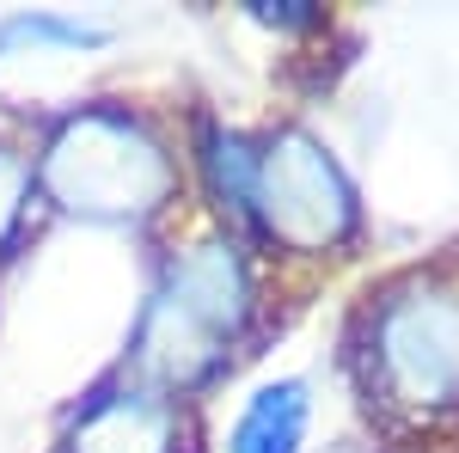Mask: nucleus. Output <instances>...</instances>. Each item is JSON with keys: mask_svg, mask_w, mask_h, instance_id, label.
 I'll list each match as a JSON object with an SVG mask.
<instances>
[{"mask_svg": "<svg viewBox=\"0 0 459 453\" xmlns=\"http://www.w3.org/2000/svg\"><path fill=\"white\" fill-rule=\"evenodd\" d=\"M74 453H172V411L153 392H110L80 417Z\"/></svg>", "mask_w": 459, "mask_h": 453, "instance_id": "39448f33", "label": "nucleus"}, {"mask_svg": "<svg viewBox=\"0 0 459 453\" xmlns=\"http://www.w3.org/2000/svg\"><path fill=\"white\" fill-rule=\"evenodd\" d=\"M257 221L294 251H325L355 227V190L313 135L282 129L257 153Z\"/></svg>", "mask_w": 459, "mask_h": 453, "instance_id": "7ed1b4c3", "label": "nucleus"}, {"mask_svg": "<svg viewBox=\"0 0 459 453\" xmlns=\"http://www.w3.org/2000/svg\"><path fill=\"white\" fill-rule=\"evenodd\" d=\"M31 160L19 153V147H6L0 141V245L19 233V221H25V209H31Z\"/></svg>", "mask_w": 459, "mask_h": 453, "instance_id": "1a4fd4ad", "label": "nucleus"}, {"mask_svg": "<svg viewBox=\"0 0 459 453\" xmlns=\"http://www.w3.org/2000/svg\"><path fill=\"white\" fill-rule=\"evenodd\" d=\"M300 435H307V386L276 380L251 392L246 417L233 423L227 453H300Z\"/></svg>", "mask_w": 459, "mask_h": 453, "instance_id": "423d86ee", "label": "nucleus"}, {"mask_svg": "<svg viewBox=\"0 0 459 453\" xmlns=\"http://www.w3.org/2000/svg\"><path fill=\"white\" fill-rule=\"evenodd\" d=\"M374 368L398 405H454L459 398V307L447 294H404L374 318Z\"/></svg>", "mask_w": 459, "mask_h": 453, "instance_id": "20e7f679", "label": "nucleus"}, {"mask_svg": "<svg viewBox=\"0 0 459 453\" xmlns=\"http://www.w3.org/2000/svg\"><path fill=\"white\" fill-rule=\"evenodd\" d=\"M105 25H92V19H68V13H13V19H0V56H13V49H92V43H105Z\"/></svg>", "mask_w": 459, "mask_h": 453, "instance_id": "6e6552de", "label": "nucleus"}, {"mask_svg": "<svg viewBox=\"0 0 459 453\" xmlns=\"http://www.w3.org/2000/svg\"><path fill=\"white\" fill-rule=\"evenodd\" d=\"M43 190L68 214L86 221H142L166 203L172 190V160L160 135L129 110H74L56 123L37 160Z\"/></svg>", "mask_w": 459, "mask_h": 453, "instance_id": "f257e3e1", "label": "nucleus"}, {"mask_svg": "<svg viewBox=\"0 0 459 453\" xmlns=\"http://www.w3.org/2000/svg\"><path fill=\"white\" fill-rule=\"evenodd\" d=\"M203 166H209V184H214V203L239 221H257V153L246 147V135L233 129H209L203 141Z\"/></svg>", "mask_w": 459, "mask_h": 453, "instance_id": "0eeeda50", "label": "nucleus"}, {"mask_svg": "<svg viewBox=\"0 0 459 453\" xmlns=\"http://www.w3.org/2000/svg\"><path fill=\"white\" fill-rule=\"evenodd\" d=\"M251 313V282L233 245H190L166 264L135 331V362L153 380H203Z\"/></svg>", "mask_w": 459, "mask_h": 453, "instance_id": "f03ea898", "label": "nucleus"}, {"mask_svg": "<svg viewBox=\"0 0 459 453\" xmlns=\"http://www.w3.org/2000/svg\"><path fill=\"white\" fill-rule=\"evenodd\" d=\"M257 19H264V25H307L313 13H307V6H257Z\"/></svg>", "mask_w": 459, "mask_h": 453, "instance_id": "9d476101", "label": "nucleus"}]
</instances>
